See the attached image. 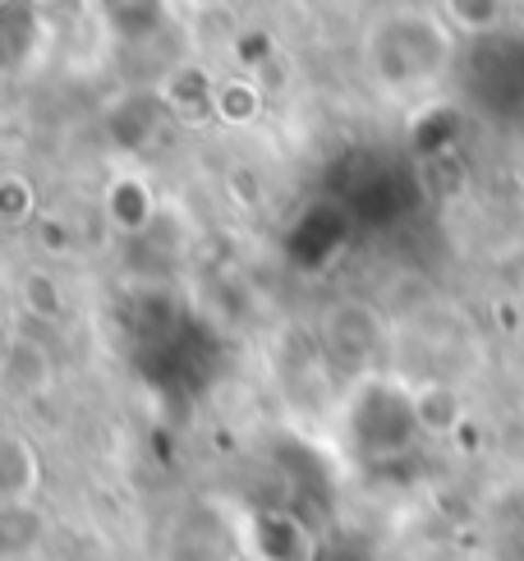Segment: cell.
<instances>
[{
  "label": "cell",
  "mask_w": 524,
  "mask_h": 561,
  "mask_svg": "<svg viewBox=\"0 0 524 561\" xmlns=\"http://www.w3.org/2000/svg\"><path fill=\"white\" fill-rule=\"evenodd\" d=\"M33 203H37V190L29 184V175L10 171L5 180H0V213H5L10 226H23L33 217Z\"/></svg>",
  "instance_id": "obj_9"
},
{
  "label": "cell",
  "mask_w": 524,
  "mask_h": 561,
  "mask_svg": "<svg viewBox=\"0 0 524 561\" xmlns=\"http://www.w3.org/2000/svg\"><path fill=\"white\" fill-rule=\"evenodd\" d=\"M184 5H194V10H212V5H226V0H184Z\"/></svg>",
  "instance_id": "obj_11"
},
{
  "label": "cell",
  "mask_w": 524,
  "mask_h": 561,
  "mask_svg": "<svg viewBox=\"0 0 524 561\" xmlns=\"http://www.w3.org/2000/svg\"><path fill=\"white\" fill-rule=\"evenodd\" d=\"M157 10H161V0H102V14L106 23L121 37H138V33H148L152 23H157Z\"/></svg>",
  "instance_id": "obj_8"
},
{
  "label": "cell",
  "mask_w": 524,
  "mask_h": 561,
  "mask_svg": "<svg viewBox=\"0 0 524 561\" xmlns=\"http://www.w3.org/2000/svg\"><path fill=\"white\" fill-rule=\"evenodd\" d=\"M322 341L331 359L360 368L364 359H373L377 341H383V327H377L373 309H364V304H337L322 322Z\"/></svg>",
  "instance_id": "obj_1"
},
{
  "label": "cell",
  "mask_w": 524,
  "mask_h": 561,
  "mask_svg": "<svg viewBox=\"0 0 524 561\" xmlns=\"http://www.w3.org/2000/svg\"><path fill=\"white\" fill-rule=\"evenodd\" d=\"M42 493V451L19 428L0 437V506H33Z\"/></svg>",
  "instance_id": "obj_2"
},
{
  "label": "cell",
  "mask_w": 524,
  "mask_h": 561,
  "mask_svg": "<svg viewBox=\"0 0 524 561\" xmlns=\"http://www.w3.org/2000/svg\"><path fill=\"white\" fill-rule=\"evenodd\" d=\"M106 217L134 236V230H143V226H148V217H152V190L138 175H121L106 190Z\"/></svg>",
  "instance_id": "obj_5"
},
{
  "label": "cell",
  "mask_w": 524,
  "mask_h": 561,
  "mask_svg": "<svg viewBox=\"0 0 524 561\" xmlns=\"http://www.w3.org/2000/svg\"><path fill=\"white\" fill-rule=\"evenodd\" d=\"M262 115V88L249 83V79H217V121L221 125H253Z\"/></svg>",
  "instance_id": "obj_7"
},
{
  "label": "cell",
  "mask_w": 524,
  "mask_h": 561,
  "mask_svg": "<svg viewBox=\"0 0 524 561\" xmlns=\"http://www.w3.org/2000/svg\"><path fill=\"white\" fill-rule=\"evenodd\" d=\"M23 5H29V10H37V14H46V19H52L56 10H65V5H69V0H23Z\"/></svg>",
  "instance_id": "obj_10"
},
{
  "label": "cell",
  "mask_w": 524,
  "mask_h": 561,
  "mask_svg": "<svg viewBox=\"0 0 524 561\" xmlns=\"http://www.w3.org/2000/svg\"><path fill=\"white\" fill-rule=\"evenodd\" d=\"M520 401H524V396H520Z\"/></svg>",
  "instance_id": "obj_12"
},
{
  "label": "cell",
  "mask_w": 524,
  "mask_h": 561,
  "mask_svg": "<svg viewBox=\"0 0 524 561\" xmlns=\"http://www.w3.org/2000/svg\"><path fill=\"white\" fill-rule=\"evenodd\" d=\"M437 14L451 23V33L488 37V33L502 28V19H506V0H442Z\"/></svg>",
  "instance_id": "obj_6"
},
{
  "label": "cell",
  "mask_w": 524,
  "mask_h": 561,
  "mask_svg": "<svg viewBox=\"0 0 524 561\" xmlns=\"http://www.w3.org/2000/svg\"><path fill=\"white\" fill-rule=\"evenodd\" d=\"M410 419L423 428V433H433V437H442V433H451L465 419V401L451 387H442V382H428V387H419L414 396H410Z\"/></svg>",
  "instance_id": "obj_4"
},
{
  "label": "cell",
  "mask_w": 524,
  "mask_h": 561,
  "mask_svg": "<svg viewBox=\"0 0 524 561\" xmlns=\"http://www.w3.org/2000/svg\"><path fill=\"white\" fill-rule=\"evenodd\" d=\"M56 382V368H52V355L37 345V341H23L14 336L10 350H5V387L14 396H46Z\"/></svg>",
  "instance_id": "obj_3"
}]
</instances>
